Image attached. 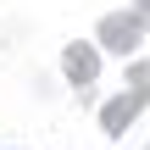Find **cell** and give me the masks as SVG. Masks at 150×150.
I'll use <instances>...</instances> for the list:
<instances>
[{"instance_id":"cell-1","label":"cell","mask_w":150,"mask_h":150,"mask_svg":"<svg viewBox=\"0 0 150 150\" xmlns=\"http://www.w3.org/2000/svg\"><path fill=\"white\" fill-rule=\"evenodd\" d=\"M89 67H95L89 56H67V72H78V78H89Z\"/></svg>"}]
</instances>
